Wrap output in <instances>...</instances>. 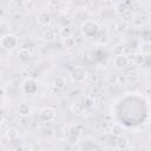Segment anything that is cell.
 <instances>
[{
  "label": "cell",
  "instance_id": "obj_1",
  "mask_svg": "<svg viewBox=\"0 0 151 151\" xmlns=\"http://www.w3.org/2000/svg\"><path fill=\"white\" fill-rule=\"evenodd\" d=\"M99 31V25L93 20H86L81 24V33L86 38H96Z\"/></svg>",
  "mask_w": 151,
  "mask_h": 151
},
{
  "label": "cell",
  "instance_id": "obj_2",
  "mask_svg": "<svg viewBox=\"0 0 151 151\" xmlns=\"http://www.w3.org/2000/svg\"><path fill=\"white\" fill-rule=\"evenodd\" d=\"M0 41H1V47L5 48L6 51H12L18 46V38L12 33H7L2 35Z\"/></svg>",
  "mask_w": 151,
  "mask_h": 151
},
{
  "label": "cell",
  "instance_id": "obj_3",
  "mask_svg": "<svg viewBox=\"0 0 151 151\" xmlns=\"http://www.w3.org/2000/svg\"><path fill=\"white\" fill-rule=\"evenodd\" d=\"M70 77H71L72 81H74V83H83L87 78V71L85 70V67L77 66L71 70Z\"/></svg>",
  "mask_w": 151,
  "mask_h": 151
},
{
  "label": "cell",
  "instance_id": "obj_4",
  "mask_svg": "<svg viewBox=\"0 0 151 151\" xmlns=\"http://www.w3.org/2000/svg\"><path fill=\"white\" fill-rule=\"evenodd\" d=\"M39 118L44 123H51L55 118V111L52 107H50V106L42 107L40 110V112H39Z\"/></svg>",
  "mask_w": 151,
  "mask_h": 151
},
{
  "label": "cell",
  "instance_id": "obj_5",
  "mask_svg": "<svg viewBox=\"0 0 151 151\" xmlns=\"http://www.w3.org/2000/svg\"><path fill=\"white\" fill-rule=\"evenodd\" d=\"M21 88H22V92L26 94H34L38 91V83L34 79L28 78L22 83Z\"/></svg>",
  "mask_w": 151,
  "mask_h": 151
},
{
  "label": "cell",
  "instance_id": "obj_6",
  "mask_svg": "<svg viewBox=\"0 0 151 151\" xmlns=\"http://www.w3.org/2000/svg\"><path fill=\"white\" fill-rule=\"evenodd\" d=\"M129 64H130V59L125 54L114 55V58H113V65L117 68H125V67L129 66Z\"/></svg>",
  "mask_w": 151,
  "mask_h": 151
},
{
  "label": "cell",
  "instance_id": "obj_7",
  "mask_svg": "<svg viewBox=\"0 0 151 151\" xmlns=\"http://www.w3.org/2000/svg\"><path fill=\"white\" fill-rule=\"evenodd\" d=\"M51 19H52L51 18V13L48 11H46V9H42L37 14V20L42 26H47L51 22Z\"/></svg>",
  "mask_w": 151,
  "mask_h": 151
},
{
  "label": "cell",
  "instance_id": "obj_8",
  "mask_svg": "<svg viewBox=\"0 0 151 151\" xmlns=\"http://www.w3.org/2000/svg\"><path fill=\"white\" fill-rule=\"evenodd\" d=\"M31 57H32V53L29 52V50H28V48L22 47V48H20V50H19V52H18V58H19V60H20V61H22V63L28 61V60L31 59Z\"/></svg>",
  "mask_w": 151,
  "mask_h": 151
},
{
  "label": "cell",
  "instance_id": "obj_9",
  "mask_svg": "<svg viewBox=\"0 0 151 151\" xmlns=\"http://www.w3.org/2000/svg\"><path fill=\"white\" fill-rule=\"evenodd\" d=\"M129 146V142L125 137L123 136H117L116 137V147L119 149V150H124V149H127Z\"/></svg>",
  "mask_w": 151,
  "mask_h": 151
},
{
  "label": "cell",
  "instance_id": "obj_10",
  "mask_svg": "<svg viewBox=\"0 0 151 151\" xmlns=\"http://www.w3.org/2000/svg\"><path fill=\"white\" fill-rule=\"evenodd\" d=\"M81 130H83V126H81V125H79V124H73V125H70V126L67 127V133H66V134L80 136Z\"/></svg>",
  "mask_w": 151,
  "mask_h": 151
},
{
  "label": "cell",
  "instance_id": "obj_11",
  "mask_svg": "<svg viewBox=\"0 0 151 151\" xmlns=\"http://www.w3.org/2000/svg\"><path fill=\"white\" fill-rule=\"evenodd\" d=\"M29 112H31V107H29L28 104H26V103L19 104V106H18V113H19L20 116L26 117V116L29 114Z\"/></svg>",
  "mask_w": 151,
  "mask_h": 151
},
{
  "label": "cell",
  "instance_id": "obj_12",
  "mask_svg": "<svg viewBox=\"0 0 151 151\" xmlns=\"http://www.w3.org/2000/svg\"><path fill=\"white\" fill-rule=\"evenodd\" d=\"M123 132H124V127H123V125H120L119 123H116V124H113L112 125V127H111V133L113 134V136H123Z\"/></svg>",
  "mask_w": 151,
  "mask_h": 151
},
{
  "label": "cell",
  "instance_id": "obj_13",
  "mask_svg": "<svg viewBox=\"0 0 151 151\" xmlns=\"http://www.w3.org/2000/svg\"><path fill=\"white\" fill-rule=\"evenodd\" d=\"M85 110L86 109H85L84 104H81V103H74L72 105V112L74 114H83L85 112Z\"/></svg>",
  "mask_w": 151,
  "mask_h": 151
},
{
  "label": "cell",
  "instance_id": "obj_14",
  "mask_svg": "<svg viewBox=\"0 0 151 151\" xmlns=\"http://www.w3.org/2000/svg\"><path fill=\"white\" fill-rule=\"evenodd\" d=\"M18 136H19V132H18V130L14 129V127H9V129L7 130V132H6V138H7L8 140H14V139L18 138Z\"/></svg>",
  "mask_w": 151,
  "mask_h": 151
},
{
  "label": "cell",
  "instance_id": "obj_15",
  "mask_svg": "<svg viewBox=\"0 0 151 151\" xmlns=\"http://www.w3.org/2000/svg\"><path fill=\"white\" fill-rule=\"evenodd\" d=\"M140 53L143 55H149L151 53V44L150 41H144L140 46Z\"/></svg>",
  "mask_w": 151,
  "mask_h": 151
},
{
  "label": "cell",
  "instance_id": "obj_16",
  "mask_svg": "<svg viewBox=\"0 0 151 151\" xmlns=\"http://www.w3.org/2000/svg\"><path fill=\"white\" fill-rule=\"evenodd\" d=\"M59 34H60V37H61L63 39H65V38L72 37V34H73V29H72L71 27H63V28L60 29Z\"/></svg>",
  "mask_w": 151,
  "mask_h": 151
},
{
  "label": "cell",
  "instance_id": "obj_17",
  "mask_svg": "<svg viewBox=\"0 0 151 151\" xmlns=\"http://www.w3.org/2000/svg\"><path fill=\"white\" fill-rule=\"evenodd\" d=\"M55 38V31L54 28H47L44 32V39L45 40H53Z\"/></svg>",
  "mask_w": 151,
  "mask_h": 151
},
{
  "label": "cell",
  "instance_id": "obj_18",
  "mask_svg": "<svg viewBox=\"0 0 151 151\" xmlns=\"http://www.w3.org/2000/svg\"><path fill=\"white\" fill-rule=\"evenodd\" d=\"M63 45H64V47H66V48H72V47H74V45H76V39L72 38V37L65 38L64 41H63Z\"/></svg>",
  "mask_w": 151,
  "mask_h": 151
},
{
  "label": "cell",
  "instance_id": "obj_19",
  "mask_svg": "<svg viewBox=\"0 0 151 151\" xmlns=\"http://www.w3.org/2000/svg\"><path fill=\"white\" fill-rule=\"evenodd\" d=\"M112 52H113V54H114V55L124 54V52H125V46H124V45H122V44H117V45H114V46H113Z\"/></svg>",
  "mask_w": 151,
  "mask_h": 151
},
{
  "label": "cell",
  "instance_id": "obj_20",
  "mask_svg": "<svg viewBox=\"0 0 151 151\" xmlns=\"http://www.w3.org/2000/svg\"><path fill=\"white\" fill-rule=\"evenodd\" d=\"M126 9H127V5L125 2H123V1L116 5V13L119 14V15H122Z\"/></svg>",
  "mask_w": 151,
  "mask_h": 151
},
{
  "label": "cell",
  "instance_id": "obj_21",
  "mask_svg": "<svg viewBox=\"0 0 151 151\" xmlns=\"http://www.w3.org/2000/svg\"><path fill=\"white\" fill-rule=\"evenodd\" d=\"M122 18H123V20L124 21H130V20H133V18H134V14L132 13V11L131 9H126L122 15H120Z\"/></svg>",
  "mask_w": 151,
  "mask_h": 151
},
{
  "label": "cell",
  "instance_id": "obj_22",
  "mask_svg": "<svg viewBox=\"0 0 151 151\" xmlns=\"http://www.w3.org/2000/svg\"><path fill=\"white\" fill-rule=\"evenodd\" d=\"M65 138H66V142L68 144H71V145L77 144L79 142V136H74V134H66Z\"/></svg>",
  "mask_w": 151,
  "mask_h": 151
},
{
  "label": "cell",
  "instance_id": "obj_23",
  "mask_svg": "<svg viewBox=\"0 0 151 151\" xmlns=\"http://www.w3.org/2000/svg\"><path fill=\"white\" fill-rule=\"evenodd\" d=\"M133 63L137 65H142L144 63V55L142 53H136L133 55Z\"/></svg>",
  "mask_w": 151,
  "mask_h": 151
},
{
  "label": "cell",
  "instance_id": "obj_24",
  "mask_svg": "<svg viewBox=\"0 0 151 151\" xmlns=\"http://www.w3.org/2000/svg\"><path fill=\"white\" fill-rule=\"evenodd\" d=\"M93 104H94V99H93L92 97H86V98H85V100H84V106H85V109H91V107L93 106Z\"/></svg>",
  "mask_w": 151,
  "mask_h": 151
},
{
  "label": "cell",
  "instance_id": "obj_25",
  "mask_svg": "<svg viewBox=\"0 0 151 151\" xmlns=\"http://www.w3.org/2000/svg\"><path fill=\"white\" fill-rule=\"evenodd\" d=\"M116 79H117V83L120 84V85H125V84L127 83V78H126V76H124V74H118V76L116 77Z\"/></svg>",
  "mask_w": 151,
  "mask_h": 151
},
{
  "label": "cell",
  "instance_id": "obj_26",
  "mask_svg": "<svg viewBox=\"0 0 151 151\" xmlns=\"http://www.w3.org/2000/svg\"><path fill=\"white\" fill-rule=\"evenodd\" d=\"M54 85H55L57 87H59V88H63V87L65 86V80H64V78L58 77V78L54 80Z\"/></svg>",
  "mask_w": 151,
  "mask_h": 151
},
{
  "label": "cell",
  "instance_id": "obj_27",
  "mask_svg": "<svg viewBox=\"0 0 151 151\" xmlns=\"http://www.w3.org/2000/svg\"><path fill=\"white\" fill-rule=\"evenodd\" d=\"M29 150H32V151H40V150H42V146H41L38 142H34V143L31 144Z\"/></svg>",
  "mask_w": 151,
  "mask_h": 151
},
{
  "label": "cell",
  "instance_id": "obj_28",
  "mask_svg": "<svg viewBox=\"0 0 151 151\" xmlns=\"http://www.w3.org/2000/svg\"><path fill=\"white\" fill-rule=\"evenodd\" d=\"M60 1H61V0H48V4H50L51 6H54V7H55V6H58V5L60 4Z\"/></svg>",
  "mask_w": 151,
  "mask_h": 151
},
{
  "label": "cell",
  "instance_id": "obj_29",
  "mask_svg": "<svg viewBox=\"0 0 151 151\" xmlns=\"http://www.w3.org/2000/svg\"><path fill=\"white\" fill-rule=\"evenodd\" d=\"M4 120H5V116H4V113H2V111L0 110V124H1V123H2Z\"/></svg>",
  "mask_w": 151,
  "mask_h": 151
},
{
  "label": "cell",
  "instance_id": "obj_30",
  "mask_svg": "<svg viewBox=\"0 0 151 151\" xmlns=\"http://www.w3.org/2000/svg\"><path fill=\"white\" fill-rule=\"evenodd\" d=\"M6 94V92H5V90L2 88V87H0V98H2Z\"/></svg>",
  "mask_w": 151,
  "mask_h": 151
},
{
  "label": "cell",
  "instance_id": "obj_31",
  "mask_svg": "<svg viewBox=\"0 0 151 151\" xmlns=\"http://www.w3.org/2000/svg\"><path fill=\"white\" fill-rule=\"evenodd\" d=\"M14 2H15L17 5H21V4L24 2V0H14Z\"/></svg>",
  "mask_w": 151,
  "mask_h": 151
},
{
  "label": "cell",
  "instance_id": "obj_32",
  "mask_svg": "<svg viewBox=\"0 0 151 151\" xmlns=\"http://www.w3.org/2000/svg\"><path fill=\"white\" fill-rule=\"evenodd\" d=\"M0 99H1V98H0Z\"/></svg>",
  "mask_w": 151,
  "mask_h": 151
}]
</instances>
